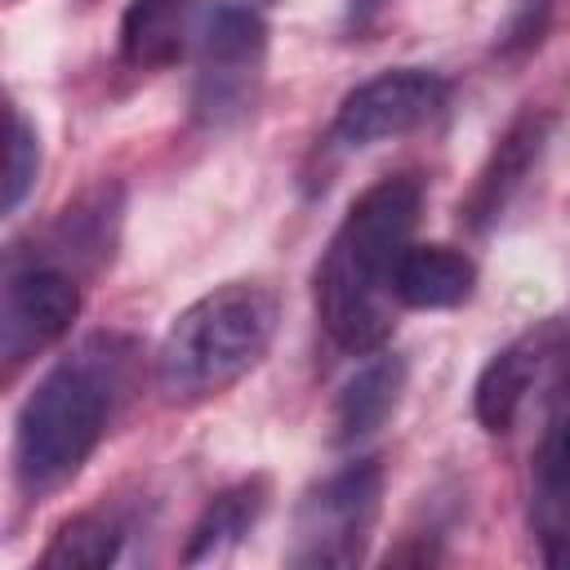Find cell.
Listing matches in <instances>:
<instances>
[{
    "label": "cell",
    "instance_id": "obj_1",
    "mask_svg": "<svg viewBox=\"0 0 570 570\" xmlns=\"http://www.w3.org/2000/svg\"><path fill=\"white\" fill-rule=\"evenodd\" d=\"M423 187L414 174L370 183L334 227L316 263V316L343 352H379L392 338L396 267L414 245Z\"/></svg>",
    "mask_w": 570,
    "mask_h": 570
},
{
    "label": "cell",
    "instance_id": "obj_2",
    "mask_svg": "<svg viewBox=\"0 0 570 570\" xmlns=\"http://www.w3.org/2000/svg\"><path fill=\"white\" fill-rule=\"evenodd\" d=\"M134 361L125 334H89L36 383L13 428V481L27 499L58 494L89 463L134 387Z\"/></svg>",
    "mask_w": 570,
    "mask_h": 570
},
{
    "label": "cell",
    "instance_id": "obj_3",
    "mask_svg": "<svg viewBox=\"0 0 570 570\" xmlns=\"http://www.w3.org/2000/svg\"><path fill=\"white\" fill-rule=\"evenodd\" d=\"M281 298L258 281H227L174 316L156 347V387L174 405H196L240 383L272 347Z\"/></svg>",
    "mask_w": 570,
    "mask_h": 570
},
{
    "label": "cell",
    "instance_id": "obj_4",
    "mask_svg": "<svg viewBox=\"0 0 570 570\" xmlns=\"http://www.w3.org/2000/svg\"><path fill=\"white\" fill-rule=\"evenodd\" d=\"M383 508L379 459H352L303 490L285 561L298 570H347L365 557Z\"/></svg>",
    "mask_w": 570,
    "mask_h": 570
},
{
    "label": "cell",
    "instance_id": "obj_5",
    "mask_svg": "<svg viewBox=\"0 0 570 570\" xmlns=\"http://www.w3.org/2000/svg\"><path fill=\"white\" fill-rule=\"evenodd\" d=\"M267 62V18L245 0H218L205 9L196 31V94L191 111L200 125L223 129L254 111Z\"/></svg>",
    "mask_w": 570,
    "mask_h": 570
},
{
    "label": "cell",
    "instance_id": "obj_6",
    "mask_svg": "<svg viewBox=\"0 0 570 570\" xmlns=\"http://www.w3.org/2000/svg\"><path fill=\"white\" fill-rule=\"evenodd\" d=\"M450 107V80L428 67H392L361 80L334 111L330 138L338 147H374L432 125Z\"/></svg>",
    "mask_w": 570,
    "mask_h": 570
},
{
    "label": "cell",
    "instance_id": "obj_7",
    "mask_svg": "<svg viewBox=\"0 0 570 570\" xmlns=\"http://www.w3.org/2000/svg\"><path fill=\"white\" fill-rule=\"evenodd\" d=\"M80 316V285L62 263H9L0 294V356L9 370L58 343Z\"/></svg>",
    "mask_w": 570,
    "mask_h": 570
},
{
    "label": "cell",
    "instance_id": "obj_8",
    "mask_svg": "<svg viewBox=\"0 0 570 570\" xmlns=\"http://www.w3.org/2000/svg\"><path fill=\"white\" fill-rule=\"evenodd\" d=\"M548 129H552V116H543V111H525V116H517V120L503 129V138H499V147L490 151L485 169L476 174L468 200L459 205V214H463V223H468L472 232H485L490 223L503 218V209L512 205V196L525 187L530 169L539 165L543 142H548Z\"/></svg>",
    "mask_w": 570,
    "mask_h": 570
},
{
    "label": "cell",
    "instance_id": "obj_9",
    "mask_svg": "<svg viewBox=\"0 0 570 570\" xmlns=\"http://www.w3.org/2000/svg\"><path fill=\"white\" fill-rule=\"evenodd\" d=\"M552 352H557V325H543V330L512 338L508 347H499L485 361V370L476 374V392H472V414L485 432H512V423L521 419V405H525L530 387L539 383V370L548 365Z\"/></svg>",
    "mask_w": 570,
    "mask_h": 570
},
{
    "label": "cell",
    "instance_id": "obj_10",
    "mask_svg": "<svg viewBox=\"0 0 570 570\" xmlns=\"http://www.w3.org/2000/svg\"><path fill=\"white\" fill-rule=\"evenodd\" d=\"M200 18V0H129L120 18V58L134 71H165L196 45Z\"/></svg>",
    "mask_w": 570,
    "mask_h": 570
},
{
    "label": "cell",
    "instance_id": "obj_11",
    "mask_svg": "<svg viewBox=\"0 0 570 570\" xmlns=\"http://www.w3.org/2000/svg\"><path fill=\"white\" fill-rule=\"evenodd\" d=\"M405 392V361L379 352L374 361H365L334 396L330 410V441L334 445H356L365 436H374L401 405Z\"/></svg>",
    "mask_w": 570,
    "mask_h": 570
},
{
    "label": "cell",
    "instance_id": "obj_12",
    "mask_svg": "<svg viewBox=\"0 0 570 570\" xmlns=\"http://www.w3.org/2000/svg\"><path fill=\"white\" fill-rule=\"evenodd\" d=\"M476 289V263L454 245H410L396 267V303L414 312H441L468 303Z\"/></svg>",
    "mask_w": 570,
    "mask_h": 570
},
{
    "label": "cell",
    "instance_id": "obj_13",
    "mask_svg": "<svg viewBox=\"0 0 570 570\" xmlns=\"http://www.w3.org/2000/svg\"><path fill=\"white\" fill-rule=\"evenodd\" d=\"M263 508H267V481H263V476H249V481H236V485L218 490V494L205 503L200 521L191 525V539H187V548H183V561H187V566H200V561L227 557V552L258 525Z\"/></svg>",
    "mask_w": 570,
    "mask_h": 570
},
{
    "label": "cell",
    "instance_id": "obj_14",
    "mask_svg": "<svg viewBox=\"0 0 570 570\" xmlns=\"http://www.w3.org/2000/svg\"><path fill=\"white\" fill-rule=\"evenodd\" d=\"M125 548V525L107 512H76L67 517L49 548L40 552V566L45 570H102L120 557Z\"/></svg>",
    "mask_w": 570,
    "mask_h": 570
},
{
    "label": "cell",
    "instance_id": "obj_15",
    "mask_svg": "<svg viewBox=\"0 0 570 570\" xmlns=\"http://www.w3.org/2000/svg\"><path fill=\"white\" fill-rule=\"evenodd\" d=\"M530 490H566L570 494V383H561L543 441L534 450V485Z\"/></svg>",
    "mask_w": 570,
    "mask_h": 570
},
{
    "label": "cell",
    "instance_id": "obj_16",
    "mask_svg": "<svg viewBox=\"0 0 570 570\" xmlns=\"http://www.w3.org/2000/svg\"><path fill=\"white\" fill-rule=\"evenodd\" d=\"M530 530L539 539L543 566H570V494L566 490H530Z\"/></svg>",
    "mask_w": 570,
    "mask_h": 570
},
{
    "label": "cell",
    "instance_id": "obj_17",
    "mask_svg": "<svg viewBox=\"0 0 570 570\" xmlns=\"http://www.w3.org/2000/svg\"><path fill=\"white\" fill-rule=\"evenodd\" d=\"M40 174V134L36 125L13 107L9 111V169H4V214H18L27 191L36 187Z\"/></svg>",
    "mask_w": 570,
    "mask_h": 570
},
{
    "label": "cell",
    "instance_id": "obj_18",
    "mask_svg": "<svg viewBox=\"0 0 570 570\" xmlns=\"http://www.w3.org/2000/svg\"><path fill=\"white\" fill-rule=\"evenodd\" d=\"M379 4H383V0H352V4H347V18H352V22L361 27V22H365V18H370V13L379 9Z\"/></svg>",
    "mask_w": 570,
    "mask_h": 570
}]
</instances>
